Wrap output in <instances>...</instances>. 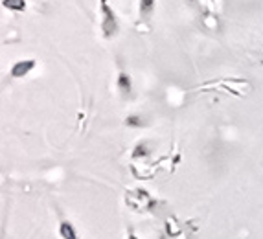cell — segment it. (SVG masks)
Masks as SVG:
<instances>
[{
  "label": "cell",
  "instance_id": "cell-2",
  "mask_svg": "<svg viewBox=\"0 0 263 239\" xmlns=\"http://www.w3.org/2000/svg\"><path fill=\"white\" fill-rule=\"evenodd\" d=\"M101 15H103V20H101V32H103V35L105 37L116 35V32H118V20H116L114 11L107 4V0H101Z\"/></svg>",
  "mask_w": 263,
  "mask_h": 239
},
{
  "label": "cell",
  "instance_id": "cell-8",
  "mask_svg": "<svg viewBox=\"0 0 263 239\" xmlns=\"http://www.w3.org/2000/svg\"><path fill=\"white\" fill-rule=\"evenodd\" d=\"M2 6L13 11H24L26 9V0H4Z\"/></svg>",
  "mask_w": 263,
  "mask_h": 239
},
{
  "label": "cell",
  "instance_id": "cell-3",
  "mask_svg": "<svg viewBox=\"0 0 263 239\" xmlns=\"http://www.w3.org/2000/svg\"><path fill=\"white\" fill-rule=\"evenodd\" d=\"M33 68H35V59H22V61H17L15 65L11 66L9 75L15 77V79H20V77H26L30 74Z\"/></svg>",
  "mask_w": 263,
  "mask_h": 239
},
{
  "label": "cell",
  "instance_id": "cell-11",
  "mask_svg": "<svg viewBox=\"0 0 263 239\" xmlns=\"http://www.w3.org/2000/svg\"><path fill=\"white\" fill-rule=\"evenodd\" d=\"M127 239H138V238H136V236H132V234H131V236H127Z\"/></svg>",
  "mask_w": 263,
  "mask_h": 239
},
{
  "label": "cell",
  "instance_id": "cell-4",
  "mask_svg": "<svg viewBox=\"0 0 263 239\" xmlns=\"http://www.w3.org/2000/svg\"><path fill=\"white\" fill-rule=\"evenodd\" d=\"M59 236H61V239H77V232H75L74 224L70 221L63 219L59 223Z\"/></svg>",
  "mask_w": 263,
  "mask_h": 239
},
{
  "label": "cell",
  "instance_id": "cell-7",
  "mask_svg": "<svg viewBox=\"0 0 263 239\" xmlns=\"http://www.w3.org/2000/svg\"><path fill=\"white\" fill-rule=\"evenodd\" d=\"M166 232H168L169 238H177V236H181L182 234V226L181 224H177L175 219H168V221H166Z\"/></svg>",
  "mask_w": 263,
  "mask_h": 239
},
{
  "label": "cell",
  "instance_id": "cell-1",
  "mask_svg": "<svg viewBox=\"0 0 263 239\" xmlns=\"http://www.w3.org/2000/svg\"><path fill=\"white\" fill-rule=\"evenodd\" d=\"M125 204L134 212H148L155 206V201L146 190L136 188V190H129L125 193Z\"/></svg>",
  "mask_w": 263,
  "mask_h": 239
},
{
  "label": "cell",
  "instance_id": "cell-9",
  "mask_svg": "<svg viewBox=\"0 0 263 239\" xmlns=\"http://www.w3.org/2000/svg\"><path fill=\"white\" fill-rule=\"evenodd\" d=\"M149 153V146L146 144V142H142V144H138L136 147H134V151H132V158H144V157H148Z\"/></svg>",
  "mask_w": 263,
  "mask_h": 239
},
{
  "label": "cell",
  "instance_id": "cell-5",
  "mask_svg": "<svg viewBox=\"0 0 263 239\" xmlns=\"http://www.w3.org/2000/svg\"><path fill=\"white\" fill-rule=\"evenodd\" d=\"M118 89H120V92H122L124 96H129V94H131L132 85H131V77H129V74L122 72V74L118 75Z\"/></svg>",
  "mask_w": 263,
  "mask_h": 239
},
{
  "label": "cell",
  "instance_id": "cell-10",
  "mask_svg": "<svg viewBox=\"0 0 263 239\" xmlns=\"http://www.w3.org/2000/svg\"><path fill=\"white\" fill-rule=\"evenodd\" d=\"M125 125H127V127H144L146 122H144L140 116H127V118H125Z\"/></svg>",
  "mask_w": 263,
  "mask_h": 239
},
{
  "label": "cell",
  "instance_id": "cell-6",
  "mask_svg": "<svg viewBox=\"0 0 263 239\" xmlns=\"http://www.w3.org/2000/svg\"><path fill=\"white\" fill-rule=\"evenodd\" d=\"M155 0H140V17L142 18H149L155 11Z\"/></svg>",
  "mask_w": 263,
  "mask_h": 239
}]
</instances>
